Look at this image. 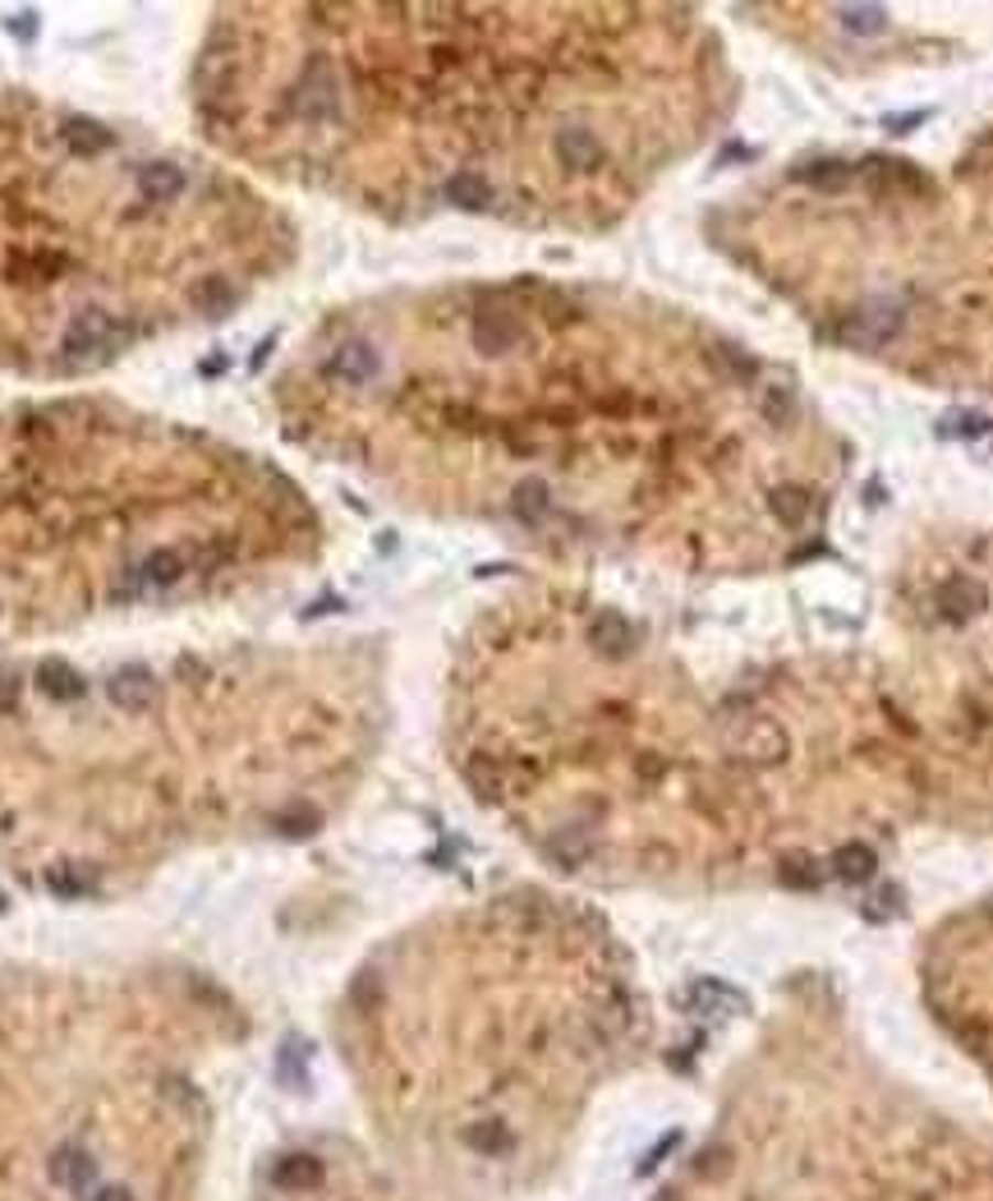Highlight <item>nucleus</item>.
Here are the masks:
<instances>
[{"label":"nucleus","mask_w":993,"mask_h":1201,"mask_svg":"<svg viewBox=\"0 0 993 1201\" xmlns=\"http://www.w3.org/2000/svg\"><path fill=\"white\" fill-rule=\"evenodd\" d=\"M323 553L263 452L101 397L0 405V645L234 604Z\"/></svg>","instance_id":"6"},{"label":"nucleus","mask_w":993,"mask_h":1201,"mask_svg":"<svg viewBox=\"0 0 993 1201\" xmlns=\"http://www.w3.org/2000/svg\"><path fill=\"white\" fill-rule=\"evenodd\" d=\"M244 1040L226 985L179 962H6L0 1201H207Z\"/></svg>","instance_id":"7"},{"label":"nucleus","mask_w":993,"mask_h":1201,"mask_svg":"<svg viewBox=\"0 0 993 1201\" xmlns=\"http://www.w3.org/2000/svg\"><path fill=\"white\" fill-rule=\"evenodd\" d=\"M281 433L386 507L575 571L764 581L828 553L847 479L805 382L612 281L474 277L327 309L272 374Z\"/></svg>","instance_id":"1"},{"label":"nucleus","mask_w":993,"mask_h":1201,"mask_svg":"<svg viewBox=\"0 0 993 1201\" xmlns=\"http://www.w3.org/2000/svg\"><path fill=\"white\" fill-rule=\"evenodd\" d=\"M386 733L373 640L0 663V875L116 902L175 861L323 833Z\"/></svg>","instance_id":"3"},{"label":"nucleus","mask_w":993,"mask_h":1201,"mask_svg":"<svg viewBox=\"0 0 993 1201\" xmlns=\"http://www.w3.org/2000/svg\"><path fill=\"white\" fill-rule=\"evenodd\" d=\"M295 258L291 213L221 156L0 93V374H101L234 318Z\"/></svg>","instance_id":"5"},{"label":"nucleus","mask_w":993,"mask_h":1201,"mask_svg":"<svg viewBox=\"0 0 993 1201\" xmlns=\"http://www.w3.org/2000/svg\"><path fill=\"white\" fill-rule=\"evenodd\" d=\"M640 1036V985L612 930L534 889L391 939L336 1013L382 1133L492 1179L530 1169Z\"/></svg>","instance_id":"4"},{"label":"nucleus","mask_w":993,"mask_h":1201,"mask_svg":"<svg viewBox=\"0 0 993 1201\" xmlns=\"http://www.w3.org/2000/svg\"><path fill=\"white\" fill-rule=\"evenodd\" d=\"M741 78L690 6L212 10L189 107L226 166L391 226L598 235L703 152Z\"/></svg>","instance_id":"2"}]
</instances>
